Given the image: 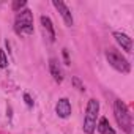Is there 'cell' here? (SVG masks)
<instances>
[{"label": "cell", "mask_w": 134, "mask_h": 134, "mask_svg": "<svg viewBox=\"0 0 134 134\" xmlns=\"http://www.w3.org/2000/svg\"><path fill=\"white\" fill-rule=\"evenodd\" d=\"M114 115H115V120H117L118 126L126 134H131L132 132V117H131L126 104L121 99H115V103H114Z\"/></svg>", "instance_id": "cell-1"}, {"label": "cell", "mask_w": 134, "mask_h": 134, "mask_svg": "<svg viewBox=\"0 0 134 134\" xmlns=\"http://www.w3.org/2000/svg\"><path fill=\"white\" fill-rule=\"evenodd\" d=\"M106 58H107V62H109V65L112 66V68H115L117 71H120V73H129V70H131V65H129V62L117 51V49H114V47H109L107 51H106Z\"/></svg>", "instance_id": "cell-2"}, {"label": "cell", "mask_w": 134, "mask_h": 134, "mask_svg": "<svg viewBox=\"0 0 134 134\" xmlns=\"http://www.w3.org/2000/svg\"><path fill=\"white\" fill-rule=\"evenodd\" d=\"M98 112H99V103L96 99H90L88 104H87L85 118H84V131H85V134H93L95 132Z\"/></svg>", "instance_id": "cell-3"}, {"label": "cell", "mask_w": 134, "mask_h": 134, "mask_svg": "<svg viewBox=\"0 0 134 134\" xmlns=\"http://www.w3.org/2000/svg\"><path fill=\"white\" fill-rule=\"evenodd\" d=\"M33 14L30 10H22L16 16V32L18 33H25L32 35L33 33Z\"/></svg>", "instance_id": "cell-4"}, {"label": "cell", "mask_w": 134, "mask_h": 134, "mask_svg": "<svg viewBox=\"0 0 134 134\" xmlns=\"http://www.w3.org/2000/svg\"><path fill=\"white\" fill-rule=\"evenodd\" d=\"M52 5H54L57 10H58V13H60V16L63 18L65 24L68 25V27H73L74 21H73V16H71V11H70V8L66 7L63 2H60V0H54V2H52Z\"/></svg>", "instance_id": "cell-5"}, {"label": "cell", "mask_w": 134, "mask_h": 134, "mask_svg": "<svg viewBox=\"0 0 134 134\" xmlns=\"http://www.w3.org/2000/svg\"><path fill=\"white\" fill-rule=\"evenodd\" d=\"M55 112L60 118H68L71 115V104L68 98H60L58 103L55 104Z\"/></svg>", "instance_id": "cell-6"}, {"label": "cell", "mask_w": 134, "mask_h": 134, "mask_svg": "<svg viewBox=\"0 0 134 134\" xmlns=\"http://www.w3.org/2000/svg\"><path fill=\"white\" fill-rule=\"evenodd\" d=\"M114 38H115V41L121 46L123 51L132 52V38H129L126 33H121V32H114Z\"/></svg>", "instance_id": "cell-7"}, {"label": "cell", "mask_w": 134, "mask_h": 134, "mask_svg": "<svg viewBox=\"0 0 134 134\" xmlns=\"http://www.w3.org/2000/svg\"><path fill=\"white\" fill-rule=\"evenodd\" d=\"M49 70H51V74H52L55 82H62L63 81V73H62L60 63H58L57 58H51L49 60Z\"/></svg>", "instance_id": "cell-8"}, {"label": "cell", "mask_w": 134, "mask_h": 134, "mask_svg": "<svg viewBox=\"0 0 134 134\" xmlns=\"http://www.w3.org/2000/svg\"><path fill=\"white\" fill-rule=\"evenodd\" d=\"M41 25H43L44 33H46V36L49 38V41H55V30H54L52 21H51L47 16H41Z\"/></svg>", "instance_id": "cell-9"}, {"label": "cell", "mask_w": 134, "mask_h": 134, "mask_svg": "<svg viewBox=\"0 0 134 134\" xmlns=\"http://www.w3.org/2000/svg\"><path fill=\"white\" fill-rule=\"evenodd\" d=\"M98 131H99L101 134H115V131L110 128V125H109V121H107V118H106V117H101V118H99Z\"/></svg>", "instance_id": "cell-10"}, {"label": "cell", "mask_w": 134, "mask_h": 134, "mask_svg": "<svg viewBox=\"0 0 134 134\" xmlns=\"http://www.w3.org/2000/svg\"><path fill=\"white\" fill-rule=\"evenodd\" d=\"M27 5V2H25V0H14V2H13V5H11V8L14 10V11H19L21 8H24Z\"/></svg>", "instance_id": "cell-11"}, {"label": "cell", "mask_w": 134, "mask_h": 134, "mask_svg": "<svg viewBox=\"0 0 134 134\" xmlns=\"http://www.w3.org/2000/svg\"><path fill=\"white\" fill-rule=\"evenodd\" d=\"M8 66V58L5 55V51L0 49V68H7Z\"/></svg>", "instance_id": "cell-12"}, {"label": "cell", "mask_w": 134, "mask_h": 134, "mask_svg": "<svg viewBox=\"0 0 134 134\" xmlns=\"http://www.w3.org/2000/svg\"><path fill=\"white\" fill-rule=\"evenodd\" d=\"M71 81H73V85H74L79 92H85V87H84V84L81 82V79H79V77H76V76H74Z\"/></svg>", "instance_id": "cell-13"}, {"label": "cell", "mask_w": 134, "mask_h": 134, "mask_svg": "<svg viewBox=\"0 0 134 134\" xmlns=\"http://www.w3.org/2000/svg\"><path fill=\"white\" fill-rule=\"evenodd\" d=\"M24 101H25V104L29 107H33V99H32V96L29 93H24Z\"/></svg>", "instance_id": "cell-14"}]
</instances>
